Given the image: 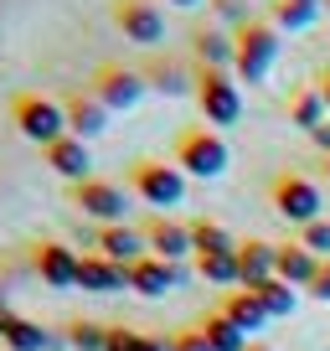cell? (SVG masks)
<instances>
[{
  "mask_svg": "<svg viewBox=\"0 0 330 351\" xmlns=\"http://www.w3.org/2000/svg\"><path fill=\"white\" fill-rule=\"evenodd\" d=\"M31 269H36V279H42L47 289H77L83 253L67 248V243H57V238H42V243L31 248Z\"/></svg>",
  "mask_w": 330,
  "mask_h": 351,
  "instance_id": "9c48e42d",
  "label": "cell"
},
{
  "mask_svg": "<svg viewBox=\"0 0 330 351\" xmlns=\"http://www.w3.org/2000/svg\"><path fill=\"white\" fill-rule=\"evenodd\" d=\"M62 341L73 351H109V326H99V320H67Z\"/></svg>",
  "mask_w": 330,
  "mask_h": 351,
  "instance_id": "4316f807",
  "label": "cell"
},
{
  "mask_svg": "<svg viewBox=\"0 0 330 351\" xmlns=\"http://www.w3.org/2000/svg\"><path fill=\"white\" fill-rule=\"evenodd\" d=\"M196 326H201V336L212 341V351H248V346H253V341H248V330H238V326H232L227 315H222V310L201 315Z\"/></svg>",
  "mask_w": 330,
  "mask_h": 351,
  "instance_id": "603a6c76",
  "label": "cell"
},
{
  "mask_svg": "<svg viewBox=\"0 0 330 351\" xmlns=\"http://www.w3.org/2000/svg\"><path fill=\"white\" fill-rule=\"evenodd\" d=\"M330 114H325V99H320V88H299V93H289V124L294 130H320Z\"/></svg>",
  "mask_w": 330,
  "mask_h": 351,
  "instance_id": "cb8c5ba5",
  "label": "cell"
},
{
  "mask_svg": "<svg viewBox=\"0 0 330 351\" xmlns=\"http://www.w3.org/2000/svg\"><path fill=\"white\" fill-rule=\"evenodd\" d=\"M129 191L144 207H181V197H186V171H181L176 160L140 155V160H129Z\"/></svg>",
  "mask_w": 330,
  "mask_h": 351,
  "instance_id": "7a4b0ae2",
  "label": "cell"
},
{
  "mask_svg": "<svg viewBox=\"0 0 330 351\" xmlns=\"http://www.w3.org/2000/svg\"><path fill=\"white\" fill-rule=\"evenodd\" d=\"M248 351H274V346H264V341H253V346H248Z\"/></svg>",
  "mask_w": 330,
  "mask_h": 351,
  "instance_id": "f35d334b",
  "label": "cell"
},
{
  "mask_svg": "<svg viewBox=\"0 0 330 351\" xmlns=\"http://www.w3.org/2000/svg\"><path fill=\"white\" fill-rule=\"evenodd\" d=\"M62 114H67V134H77V140H99V134L109 130V109L93 99L88 88L67 93V99H62Z\"/></svg>",
  "mask_w": 330,
  "mask_h": 351,
  "instance_id": "4fadbf2b",
  "label": "cell"
},
{
  "mask_svg": "<svg viewBox=\"0 0 330 351\" xmlns=\"http://www.w3.org/2000/svg\"><path fill=\"white\" fill-rule=\"evenodd\" d=\"M196 274L207 279V285H242V269H238V253H207V258H196Z\"/></svg>",
  "mask_w": 330,
  "mask_h": 351,
  "instance_id": "f546056e",
  "label": "cell"
},
{
  "mask_svg": "<svg viewBox=\"0 0 330 351\" xmlns=\"http://www.w3.org/2000/svg\"><path fill=\"white\" fill-rule=\"evenodd\" d=\"M170 5H176V11H196L201 0H170Z\"/></svg>",
  "mask_w": 330,
  "mask_h": 351,
  "instance_id": "8d00e7d4",
  "label": "cell"
},
{
  "mask_svg": "<svg viewBox=\"0 0 330 351\" xmlns=\"http://www.w3.org/2000/svg\"><path fill=\"white\" fill-rule=\"evenodd\" d=\"M191 57H196V67H222V73H232V57H238V47H232V32L201 26V32L191 36Z\"/></svg>",
  "mask_w": 330,
  "mask_h": 351,
  "instance_id": "44dd1931",
  "label": "cell"
},
{
  "mask_svg": "<svg viewBox=\"0 0 330 351\" xmlns=\"http://www.w3.org/2000/svg\"><path fill=\"white\" fill-rule=\"evenodd\" d=\"M170 351H212V341L201 336V326H186V330L170 336Z\"/></svg>",
  "mask_w": 330,
  "mask_h": 351,
  "instance_id": "1f68e13d",
  "label": "cell"
},
{
  "mask_svg": "<svg viewBox=\"0 0 330 351\" xmlns=\"http://www.w3.org/2000/svg\"><path fill=\"white\" fill-rule=\"evenodd\" d=\"M238 269H242V289H264L274 279V243L242 238L238 243Z\"/></svg>",
  "mask_w": 330,
  "mask_h": 351,
  "instance_id": "d6986e66",
  "label": "cell"
},
{
  "mask_svg": "<svg viewBox=\"0 0 330 351\" xmlns=\"http://www.w3.org/2000/svg\"><path fill=\"white\" fill-rule=\"evenodd\" d=\"M268 5H274V0H268Z\"/></svg>",
  "mask_w": 330,
  "mask_h": 351,
  "instance_id": "7bdbcfd3",
  "label": "cell"
},
{
  "mask_svg": "<svg viewBox=\"0 0 330 351\" xmlns=\"http://www.w3.org/2000/svg\"><path fill=\"white\" fill-rule=\"evenodd\" d=\"M258 300H264V310H268V320H284V315H294V305H299V289L294 285H284V279H268L264 289H253Z\"/></svg>",
  "mask_w": 330,
  "mask_h": 351,
  "instance_id": "f1b7e54d",
  "label": "cell"
},
{
  "mask_svg": "<svg viewBox=\"0 0 330 351\" xmlns=\"http://www.w3.org/2000/svg\"><path fill=\"white\" fill-rule=\"evenodd\" d=\"M114 26L124 32V42H140V47L165 42V16L155 0H114Z\"/></svg>",
  "mask_w": 330,
  "mask_h": 351,
  "instance_id": "30bf717a",
  "label": "cell"
},
{
  "mask_svg": "<svg viewBox=\"0 0 330 351\" xmlns=\"http://www.w3.org/2000/svg\"><path fill=\"white\" fill-rule=\"evenodd\" d=\"M191 248H196V258H207V253H238V243L227 238V228L212 217H196L191 222Z\"/></svg>",
  "mask_w": 330,
  "mask_h": 351,
  "instance_id": "d4e9b609",
  "label": "cell"
},
{
  "mask_svg": "<svg viewBox=\"0 0 330 351\" xmlns=\"http://www.w3.org/2000/svg\"><path fill=\"white\" fill-rule=\"evenodd\" d=\"M320 263L325 258H315L299 238L294 243H274V274L284 279V285H294V289H309V279L320 274Z\"/></svg>",
  "mask_w": 330,
  "mask_h": 351,
  "instance_id": "e0dca14e",
  "label": "cell"
},
{
  "mask_svg": "<svg viewBox=\"0 0 330 351\" xmlns=\"http://www.w3.org/2000/svg\"><path fill=\"white\" fill-rule=\"evenodd\" d=\"M144 83L165 99H186V93H196V67H186L181 57H155V62H144Z\"/></svg>",
  "mask_w": 330,
  "mask_h": 351,
  "instance_id": "9a60e30c",
  "label": "cell"
},
{
  "mask_svg": "<svg viewBox=\"0 0 330 351\" xmlns=\"http://www.w3.org/2000/svg\"><path fill=\"white\" fill-rule=\"evenodd\" d=\"M11 119H16V130L26 134L31 145H57L67 134V114H62V104L57 99H47V93H16V104H11Z\"/></svg>",
  "mask_w": 330,
  "mask_h": 351,
  "instance_id": "5b68a950",
  "label": "cell"
},
{
  "mask_svg": "<svg viewBox=\"0 0 330 351\" xmlns=\"http://www.w3.org/2000/svg\"><path fill=\"white\" fill-rule=\"evenodd\" d=\"M232 47H238V57H232V77H238V83H264V77L274 73V62H279V32H274L268 16L242 21L238 32H232Z\"/></svg>",
  "mask_w": 330,
  "mask_h": 351,
  "instance_id": "6da1fadb",
  "label": "cell"
},
{
  "mask_svg": "<svg viewBox=\"0 0 330 351\" xmlns=\"http://www.w3.org/2000/svg\"><path fill=\"white\" fill-rule=\"evenodd\" d=\"M93 253H103V258H114V263H124V269H134L140 258H150V243H144L140 228L119 222V228H99V238H93Z\"/></svg>",
  "mask_w": 330,
  "mask_h": 351,
  "instance_id": "5bb4252c",
  "label": "cell"
},
{
  "mask_svg": "<svg viewBox=\"0 0 330 351\" xmlns=\"http://www.w3.org/2000/svg\"><path fill=\"white\" fill-rule=\"evenodd\" d=\"M47 165L62 176L67 186H83V181H88V165H93L88 140H77V134H62L57 145H47Z\"/></svg>",
  "mask_w": 330,
  "mask_h": 351,
  "instance_id": "ac0fdd59",
  "label": "cell"
},
{
  "mask_svg": "<svg viewBox=\"0 0 330 351\" xmlns=\"http://www.w3.org/2000/svg\"><path fill=\"white\" fill-rule=\"evenodd\" d=\"M305 5H320V11H325V0H305Z\"/></svg>",
  "mask_w": 330,
  "mask_h": 351,
  "instance_id": "60d3db41",
  "label": "cell"
},
{
  "mask_svg": "<svg viewBox=\"0 0 330 351\" xmlns=\"http://www.w3.org/2000/svg\"><path fill=\"white\" fill-rule=\"evenodd\" d=\"M77 289H88V295H119L129 289V269L103 253H83V269H77Z\"/></svg>",
  "mask_w": 330,
  "mask_h": 351,
  "instance_id": "2e32d148",
  "label": "cell"
},
{
  "mask_svg": "<svg viewBox=\"0 0 330 351\" xmlns=\"http://www.w3.org/2000/svg\"><path fill=\"white\" fill-rule=\"evenodd\" d=\"M144 243L165 263H186V253H196L191 248V222H176V217H150L144 222Z\"/></svg>",
  "mask_w": 330,
  "mask_h": 351,
  "instance_id": "7c38bea8",
  "label": "cell"
},
{
  "mask_svg": "<svg viewBox=\"0 0 330 351\" xmlns=\"http://www.w3.org/2000/svg\"><path fill=\"white\" fill-rule=\"evenodd\" d=\"M309 300H320V305H330V258L320 263V274L309 279Z\"/></svg>",
  "mask_w": 330,
  "mask_h": 351,
  "instance_id": "836d02e7",
  "label": "cell"
},
{
  "mask_svg": "<svg viewBox=\"0 0 330 351\" xmlns=\"http://www.w3.org/2000/svg\"><path fill=\"white\" fill-rule=\"evenodd\" d=\"M73 207L83 212V217H93L99 228H119V222L129 217V191H124L119 181H99V176H88L83 186H73Z\"/></svg>",
  "mask_w": 330,
  "mask_h": 351,
  "instance_id": "52a82bcc",
  "label": "cell"
},
{
  "mask_svg": "<svg viewBox=\"0 0 330 351\" xmlns=\"http://www.w3.org/2000/svg\"><path fill=\"white\" fill-rule=\"evenodd\" d=\"M176 165L191 176V181H217V176L232 165L227 140H222L217 130H207V124H191V130L176 134Z\"/></svg>",
  "mask_w": 330,
  "mask_h": 351,
  "instance_id": "3957f363",
  "label": "cell"
},
{
  "mask_svg": "<svg viewBox=\"0 0 330 351\" xmlns=\"http://www.w3.org/2000/svg\"><path fill=\"white\" fill-rule=\"evenodd\" d=\"M315 16H320V5H305V0H274V5H268L274 32H305Z\"/></svg>",
  "mask_w": 330,
  "mask_h": 351,
  "instance_id": "484cf974",
  "label": "cell"
},
{
  "mask_svg": "<svg viewBox=\"0 0 330 351\" xmlns=\"http://www.w3.org/2000/svg\"><path fill=\"white\" fill-rule=\"evenodd\" d=\"M309 145L320 150V160H330V119L320 124V130H309Z\"/></svg>",
  "mask_w": 330,
  "mask_h": 351,
  "instance_id": "e575fe53",
  "label": "cell"
},
{
  "mask_svg": "<svg viewBox=\"0 0 330 351\" xmlns=\"http://www.w3.org/2000/svg\"><path fill=\"white\" fill-rule=\"evenodd\" d=\"M109 351H170V336H150L134 326H109Z\"/></svg>",
  "mask_w": 330,
  "mask_h": 351,
  "instance_id": "83f0119b",
  "label": "cell"
},
{
  "mask_svg": "<svg viewBox=\"0 0 330 351\" xmlns=\"http://www.w3.org/2000/svg\"><path fill=\"white\" fill-rule=\"evenodd\" d=\"M5 310H11V295H5V285H0V315H5Z\"/></svg>",
  "mask_w": 330,
  "mask_h": 351,
  "instance_id": "74e56055",
  "label": "cell"
},
{
  "mask_svg": "<svg viewBox=\"0 0 330 351\" xmlns=\"http://www.w3.org/2000/svg\"><path fill=\"white\" fill-rule=\"evenodd\" d=\"M212 11L222 16V21H232V32H238L242 21H253V16H248V5H242V0H207Z\"/></svg>",
  "mask_w": 330,
  "mask_h": 351,
  "instance_id": "d6a6232c",
  "label": "cell"
},
{
  "mask_svg": "<svg viewBox=\"0 0 330 351\" xmlns=\"http://www.w3.org/2000/svg\"><path fill=\"white\" fill-rule=\"evenodd\" d=\"M144 73H134V67H124V62H103L99 73H93V83H88V93L103 104L109 114H124V109H134V104L144 99Z\"/></svg>",
  "mask_w": 330,
  "mask_h": 351,
  "instance_id": "ba28073f",
  "label": "cell"
},
{
  "mask_svg": "<svg viewBox=\"0 0 330 351\" xmlns=\"http://www.w3.org/2000/svg\"><path fill=\"white\" fill-rule=\"evenodd\" d=\"M320 171H325V181H330V160H320Z\"/></svg>",
  "mask_w": 330,
  "mask_h": 351,
  "instance_id": "ab89813d",
  "label": "cell"
},
{
  "mask_svg": "<svg viewBox=\"0 0 330 351\" xmlns=\"http://www.w3.org/2000/svg\"><path fill=\"white\" fill-rule=\"evenodd\" d=\"M217 310H222L238 330H264V326H268V310H264V300H258L253 289H232V295H222Z\"/></svg>",
  "mask_w": 330,
  "mask_h": 351,
  "instance_id": "7402d4cb",
  "label": "cell"
},
{
  "mask_svg": "<svg viewBox=\"0 0 330 351\" xmlns=\"http://www.w3.org/2000/svg\"><path fill=\"white\" fill-rule=\"evenodd\" d=\"M315 88H320V99H325V114H330V67L315 77Z\"/></svg>",
  "mask_w": 330,
  "mask_h": 351,
  "instance_id": "d590c367",
  "label": "cell"
},
{
  "mask_svg": "<svg viewBox=\"0 0 330 351\" xmlns=\"http://www.w3.org/2000/svg\"><path fill=\"white\" fill-rule=\"evenodd\" d=\"M0 341H5L11 351H47L57 336H52L47 326H36V320H26V315H16V310H5V315H0Z\"/></svg>",
  "mask_w": 330,
  "mask_h": 351,
  "instance_id": "ffe728a7",
  "label": "cell"
},
{
  "mask_svg": "<svg viewBox=\"0 0 330 351\" xmlns=\"http://www.w3.org/2000/svg\"><path fill=\"white\" fill-rule=\"evenodd\" d=\"M299 243H305L315 258H330V222L320 217V222H309V228H299Z\"/></svg>",
  "mask_w": 330,
  "mask_h": 351,
  "instance_id": "4dcf8cb0",
  "label": "cell"
},
{
  "mask_svg": "<svg viewBox=\"0 0 330 351\" xmlns=\"http://www.w3.org/2000/svg\"><path fill=\"white\" fill-rule=\"evenodd\" d=\"M325 16H330V0H325Z\"/></svg>",
  "mask_w": 330,
  "mask_h": 351,
  "instance_id": "b9f144b4",
  "label": "cell"
},
{
  "mask_svg": "<svg viewBox=\"0 0 330 351\" xmlns=\"http://www.w3.org/2000/svg\"><path fill=\"white\" fill-rule=\"evenodd\" d=\"M268 202H274V212L284 222H294V228H309V222H320V212H325V202H320V186L309 181V176H274V186H268Z\"/></svg>",
  "mask_w": 330,
  "mask_h": 351,
  "instance_id": "8992f818",
  "label": "cell"
},
{
  "mask_svg": "<svg viewBox=\"0 0 330 351\" xmlns=\"http://www.w3.org/2000/svg\"><path fill=\"white\" fill-rule=\"evenodd\" d=\"M186 279H191L186 263H165V258H155V253H150V258H140V263L129 269V289H134V295H144V300L170 295V289L186 285Z\"/></svg>",
  "mask_w": 330,
  "mask_h": 351,
  "instance_id": "8fae6325",
  "label": "cell"
},
{
  "mask_svg": "<svg viewBox=\"0 0 330 351\" xmlns=\"http://www.w3.org/2000/svg\"><path fill=\"white\" fill-rule=\"evenodd\" d=\"M196 109L207 124H238L242 119V83L222 67H196Z\"/></svg>",
  "mask_w": 330,
  "mask_h": 351,
  "instance_id": "277c9868",
  "label": "cell"
}]
</instances>
